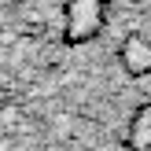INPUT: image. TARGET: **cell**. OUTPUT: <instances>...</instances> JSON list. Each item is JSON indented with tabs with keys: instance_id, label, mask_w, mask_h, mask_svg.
Instances as JSON below:
<instances>
[{
	"instance_id": "cell-1",
	"label": "cell",
	"mask_w": 151,
	"mask_h": 151,
	"mask_svg": "<svg viewBox=\"0 0 151 151\" xmlns=\"http://www.w3.org/2000/svg\"><path fill=\"white\" fill-rule=\"evenodd\" d=\"M107 22V7L103 0H66V19H63V33L70 44L92 41Z\"/></svg>"
},
{
	"instance_id": "cell-2",
	"label": "cell",
	"mask_w": 151,
	"mask_h": 151,
	"mask_svg": "<svg viewBox=\"0 0 151 151\" xmlns=\"http://www.w3.org/2000/svg\"><path fill=\"white\" fill-rule=\"evenodd\" d=\"M118 63L129 78H147L151 74V37L144 33H129L118 48Z\"/></svg>"
},
{
	"instance_id": "cell-3",
	"label": "cell",
	"mask_w": 151,
	"mask_h": 151,
	"mask_svg": "<svg viewBox=\"0 0 151 151\" xmlns=\"http://www.w3.org/2000/svg\"><path fill=\"white\" fill-rule=\"evenodd\" d=\"M129 147L151 151V103H144L133 114V122H129Z\"/></svg>"
},
{
	"instance_id": "cell-4",
	"label": "cell",
	"mask_w": 151,
	"mask_h": 151,
	"mask_svg": "<svg viewBox=\"0 0 151 151\" xmlns=\"http://www.w3.org/2000/svg\"><path fill=\"white\" fill-rule=\"evenodd\" d=\"M7 100H11V96H7V88H4V85H0V111H4V107H7Z\"/></svg>"
}]
</instances>
